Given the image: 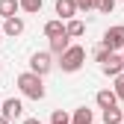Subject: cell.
Masks as SVG:
<instances>
[{
  "instance_id": "obj_24",
  "label": "cell",
  "mask_w": 124,
  "mask_h": 124,
  "mask_svg": "<svg viewBox=\"0 0 124 124\" xmlns=\"http://www.w3.org/2000/svg\"><path fill=\"white\" fill-rule=\"evenodd\" d=\"M0 112H3V101H0Z\"/></svg>"
},
{
  "instance_id": "obj_3",
  "label": "cell",
  "mask_w": 124,
  "mask_h": 124,
  "mask_svg": "<svg viewBox=\"0 0 124 124\" xmlns=\"http://www.w3.org/2000/svg\"><path fill=\"white\" fill-rule=\"evenodd\" d=\"M50 68H53V56L47 53V50H39V53H33L30 56V71H36V74H50Z\"/></svg>"
},
{
  "instance_id": "obj_18",
  "label": "cell",
  "mask_w": 124,
  "mask_h": 124,
  "mask_svg": "<svg viewBox=\"0 0 124 124\" xmlns=\"http://www.w3.org/2000/svg\"><path fill=\"white\" fill-rule=\"evenodd\" d=\"M95 9H98V12H103V15H112L115 0H95Z\"/></svg>"
},
{
  "instance_id": "obj_20",
  "label": "cell",
  "mask_w": 124,
  "mask_h": 124,
  "mask_svg": "<svg viewBox=\"0 0 124 124\" xmlns=\"http://www.w3.org/2000/svg\"><path fill=\"white\" fill-rule=\"evenodd\" d=\"M109 53H112V50H109V47H103V44H101V47L95 50V59H98V62H103V59L109 56Z\"/></svg>"
},
{
  "instance_id": "obj_21",
  "label": "cell",
  "mask_w": 124,
  "mask_h": 124,
  "mask_svg": "<svg viewBox=\"0 0 124 124\" xmlns=\"http://www.w3.org/2000/svg\"><path fill=\"white\" fill-rule=\"evenodd\" d=\"M77 9H80V12H89V9H95V0H77Z\"/></svg>"
},
{
  "instance_id": "obj_1",
  "label": "cell",
  "mask_w": 124,
  "mask_h": 124,
  "mask_svg": "<svg viewBox=\"0 0 124 124\" xmlns=\"http://www.w3.org/2000/svg\"><path fill=\"white\" fill-rule=\"evenodd\" d=\"M18 89H21V95L24 98H30V101H44V77L41 74H36V71H24V74H18Z\"/></svg>"
},
{
  "instance_id": "obj_12",
  "label": "cell",
  "mask_w": 124,
  "mask_h": 124,
  "mask_svg": "<svg viewBox=\"0 0 124 124\" xmlns=\"http://www.w3.org/2000/svg\"><path fill=\"white\" fill-rule=\"evenodd\" d=\"M95 121V112L89 109V106H80V109H74L71 115V124H92Z\"/></svg>"
},
{
  "instance_id": "obj_27",
  "label": "cell",
  "mask_w": 124,
  "mask_h": 124,
  "mask_svg": "<svg viewBox=\"0 0 124 124\" xmlns=\"http://www.w3.org/2000/svg\"><path fill=\"white\" fill-rule=\"evenodd\" d=\"M0 41H3V39H0Z\"/></svg>"
},
{
  "instance_id": "obj_16",
  "label": "cell",
  "mask_w": 124,
  "mask_h": 124,
  "mask_svg": "<svg viewBox=\"0 0 124 124\" xmlns=\"http://www.w3.org/2000/svg\"><path fill=\"white\" fill-rule=\"evenodd\" d=\"M41 3L44 0H21V9L30 12V15H36V12H41Z\"/></svg>"
},
{
  "instance_id": "obj_15",
  "label": "cell",
  "mask_w": 124,
  "mask_h": 124,
  "mask_svg": "<svg viewBox=\"0 0 124 124\" xmlns=\"http://www.w3.org/2000/svg\"><path fill=\"white\" fill-rule=\"evenodd\" d=\"M65 30H68V36H71V39H80V36L86 33V24H83V21H77V18H71V21L65 24Z\"/></svg>"
},
{
  "instance_id": "obj_17",
  "label": "cell",
  "mask_w": 124,
  "mask_h": 124,
  "mask_svg": "<svg viewBox=\"0 0 124 124\" xmlns=\"http://www.w3.org/2000/svg\"><path fill=\"white\" fill-rule=\"evenodd\" d=\"M50 124H71V115H68L65 109H53V115H50Z\"/></svg>"
},
{
  "instance_id": "obj_11",
  "label": "cell",
  "mask_w": 124,
  "mask_h": 124,
  "mask_svg": "<svg viewBox=\"0 0 124 124\" xmlns=\"http://www.w3.org/2000/svg\"><path fill=\"white\" fill-rule=\"evenodd\" d=\"M62 33H68L65 24H62V18H53V21L44 24V36H47V39H56V36H62Z\"/></svg>"
},
{
  "instance_id": "obj_2",
  "label": "cell",
  "mask_w": 124,
  "mask_h": 124,
  "mask_svg": "<svg viewBox=\"0 0 124 124\" xmlns=\"http://www.w3.org/2000/svg\"><path fill=\"white\" fill-rule=\"evenodd\" d=\"M83 62H86V50L80 47V44H71V47L59 56V65L65 74H74V71H80L83 68Z\"/></svg>"
},
{
  "instance_id": "obj_4",
  "label": "cell",
  "mask_w": 124,
  "mask_h": 124,
  "mask_svg": "<svg viewBox=\"0 0 124 124\" xmlns=\"http://www.w3.org/2000/svg\"><path fill=\"white\" fill-rule=\"evenodd\" d=\"M103 47L109 50H124V24H115L103 33Z\"/></svg>"
},
{
  "instance_id": "obj_7",
  "label": "cell",
  "mask_w": 124,
  "mask_h": 124,
  "mask_svg": "<svg viewBox=\"0 0 124 124\" xmlns=\"http://www.w3.org/2000/svg\"><path fill=\"white\" fill-rule=\"evenodd\" d=\"M98 106L101 109H109V106H118V95H115V89H101L98 95H95Z\"/></svg>"
},
{
  "instance_id": "obj_8",
  "label": "cell",
  "mask_w": 124,
  "mask_h": 124,
  "mask_svg": "<svg viewBox=\"0 0 124 124\" xmlns=\"http://www.w3.org/2000/svg\"><path fill=\"white\" fill-rule=\"evenodd\" d=\"M21 112H24V103L18 101V98H6L3 101V112H0V115H6V118H21Z\"/></svg>"
},
{
  "instance_id": "obj_9",
  "label": "cell",
  "mask_w": 124,
  "mask_h": 124,
  "mask_svg": "<svg viewBox=\"0 0 124 124\" xmlns=\"http://www.w3.org/2000/svg\"><path fill=\"white\" fill-rule=\"evenodd\" d=\"M56 15L62 21H71L77 15V0H56Z\"/></svg>"
},
{
  "instance_id": "obj_5",
  "label": "cell",
  "mask_w": 124,
  "mask_h": 124,
  "mask_svg": "<svg viewBox=\"0 0 124 124\" xmlns=\"http://www.w3.org/2000/svg\"><path fill=\"white\" fill-rule=\"evenodd\" d=\"M101 71H103L106 77H118V74L124 71V56H121V50H112L109 56H106V59L101 62Z\"/></svg>"
},
{
  "instance_id": "obj_22",
  "label": "cell",
  "mask_w": 124,
  "mask_h": 124,
  "mask_svg": "<svg viewBox=\"0 0 124 124\" xmlns=\"http://www.w3.org/2000/svg\"><path fill=\"white\" fill-rule=\"evenodd\" d=\"M24 124H41L39 118H24Z\"/></svg>"
},
{
  "instance_id": "obj_29",
  "label": "cell",
  "mask_w": 124,
  "mask_h": 124,
  "mask_svg": "<svg viewBox=\"0 0 124 124\" xmlns=\"http://www.w3.org/2000/svg\"><path fill=\"white\" fill-rule=\"evenodd\" d=\"M121 124H124V121H121Z\"/></svg>"
},
{
  "instance_id": "obj_10",
  "label": "cell",
  "mask_w": 124,
  "mask_h": 124,
  "mask_svg": "<svg viewBox=\"0 0 124 124\" xmlns=\"http://www.w3.org/2000/svg\"><path fill=\"white\" fill-rule=\"evenodd\" d=\"M71 47V36L68 33H62V36H56V39H50V53H56V56H62Z\"/></svg>"
},
{
  "instance_id": "obj_13",
  "label": "cell",
  "mask_w": 124,
  "mask_h": 124,
  "mask_svg": "<svg viewBox=\"0 0 124 124\" xmlns=\"http://www.w3.org/2000/svg\"><path fill=\"white\" fill-rule=\"evenodd\" d=\"M18 9H21V0H0V18H15Z\"/></svg>"
},
{
  "instance_id": "obj_6",
  "label": "cell",
  "mask_w": 124,
  "mask_h": 124,
  "mask_svg": "<svg viewBox=\"0 0 124 124\" xmlns=\"http://www.w3.org/2000/svg\"><path fill=\"white\" fill-rule=\"evenodd\" d=\"M24 33V21L15 15V18H3V36H9V39H18Z\"/></svg>"
},
{
  "instance_id": "obj_23",
  "label": "cell",
  "mask_w": 124,
  "mask_h": 124,
  "mask_svg": "<svg viewBox=\"0 0 124 124\" xmlns=\"http://www.w3.org/2000/svg\"><path fill=\"white\" fill-rule=\"evenodd\" d=\"M0 124H12V118H6V115H0Z\"/></svg>"
},
{
  "instance_id": "obj_19",
  "label": "cell",
  "mask_w": 124,
  "mask_h": 124,
  "mask_svg": "<svg viewBox=\"0 0 124 124\" xmlns=\"http://www.w3.org/2000/svg\"><path fill=\"white\" fill-rule=\"evenodd\" d=\"M112 80H115V86H112V89H115V95H118V101H124V71H121L118 77H112Z\"/></svg>"
},
{
  "instance_id": "obj_26",
  "label": "cell",
  "mask_w": 124,
  "mask_h": 124,
  "mask_svg": "<svg viewBox=\"0 0 124 124\" xmlns=\"http://www.w3.org/2000/svg\"><path fill=\"white\" fill-rule=\"evenodd\" d=\"M121 56H124V50H121Z\"/></svg>"
},
{
  "instance_id": "obj_28",
  "label": "cell",
  "mask_w": 124,
  "mask_h": 124,
  "mask_svg": "<svg viewBox=\"0 0 124 124\" xmlns=\"http://www.w3.org/2000/svg\"><path fill=\"white\" fill-rule=\"evenodd\" d=\"M121 3H124V0H121Z\"/></svg>"
},
{
  "instance_id": "obj_14",
  "label": "cell",
  "mask_w": 124,
  "mask_h": 124,
  "mask_svg": "<svg viewBox=\"0 0 124 124\" xmlns=\"http://www.w3.org/2000/svg\"><path fill=\"white\" fill-rule=\"evenodd\" d=\"M121 121H124V109H118V106L103 109V124H121Z\"/></svg>"
},
{
  "instance_id": "obj_25",
  "label": "cell",
  "mask_w": 124,
  "mask_h": 124,
  "mask_svg": "<svg viewBox=\"0 0 124 124\" xmlns=\"http://www.w3.org/2000/svg\"><path fill=\"white\" fill-rule=\"evenodd\" d=\"M0 71H3V62H0Z\"/></svg>"
}]
</instances>
